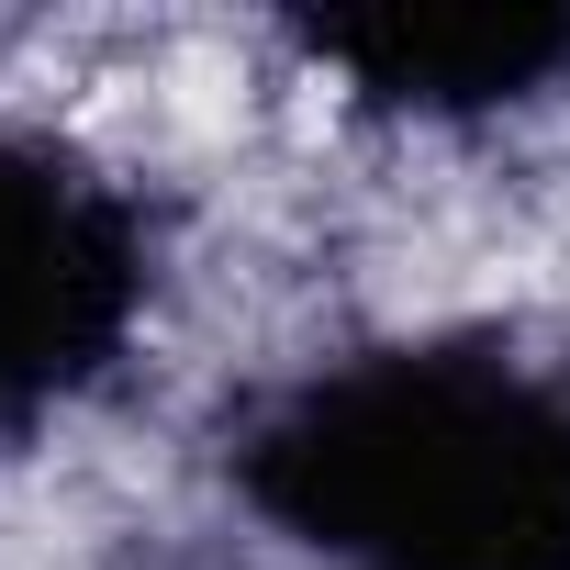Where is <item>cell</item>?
I'll return each instance as SVG.
<instances>
[{"label": "cell", "mask_w": 570, "mask_h": 570, "mask_svg": "<svg viewBox=\"0 0 570 570\" xmlns=\"http://www.w3.org/2000/svg\"><path fill=\"white\" fill-rule=\"evenodd\" d=\"M325 570H570V381L503 347H381L292 381L235 448Z\"/></svg>", "instance_id": "6da1fadb"}, {"label": "cell", "mask_w": 570, "mask_h": 570, "mask_svg": "<svg viewBox=\"0 0 570 570\" xmlns=\"http://www.w3.org/2000/svg\"><path fill=\"white\" fill-rule=\"evenodd\" d=\"M146 303L135 213L57 146L0 124V414L90 381Z\"/></svg>", "instance_id": "7a4b0ae2"}, {"label": "cell", "mask_w": 570, "mask_h": 570, "mask_svg": "<svg viewBox=\"0 0 570 570\" xmlns=\"http://www.w3.org/2000/svg\"><path fill=\"white\" fill-rule=\"evenodd\" d=\"M325 68H347L370 101H414V112H481L537 90L570 57L559 12H347L303 35Z\"/></svg>", "instance_id": "3957f363"}]
</instances>
